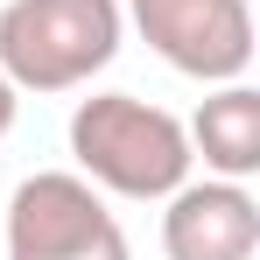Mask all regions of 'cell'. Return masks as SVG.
I'll use <instances>...</instances> for the list:
<instances>
[{"mask_svg": "<svg viewBox=\"0 0 260 260\" xmlns=\"http://www.w3.org/2000/svg\"><path fill=\"white\" fill-rule=\"evenodd\" d=\"M71 162L91 190H113L127 204H162L176 183H190V134L169 106L141 91H91L71 113Z\"/></svg>", "mask_w": 260, "mask_h": 260, "instance_id": "6da1fadb", "label": "cell"}, {"mask_svg": "<svg viewBox=\"0 0 260 260\" xmlns=\"http://www.w3.org/2000/svg\"><path fill=\"white\" fill-rule=\"evenodd\" d=\"M127 36L120 0H7L0 7V71L14 91L91 85Z\"/></svg>", "mask_w": 260, "mask_h": 260, "instance_id": "7a4b0ae2", "label": "cell"}, {"mask_svg": "<svg viewBox=\"0 0 260 260\" xmlns=\"http://www.w3.org/2000/svg\"><path fill=\"white\" fill-rule=\"evenodd\" d=\"M7 260H134L120 218L78 169H36L0 211Z\"/></svg>", "mask_w": 260, "mask_h": 260, "instance_id": "3957f363", "label": "cell"}, {"mask_svg": "<svg viewBox=\"0 0 260 260\" xmlns=\"http://www.w3.org/2000/svg\"><path fill=\"white\" fill-rule=\"evenodd\" d=\"M141 43L197 85H232L253 63V7L246 0H127Z\"/></svg>", "mask_w": 260, "mask_h": 260, "instance_id": "277c9868", "label": "cell"}, {"mask_svg": "<svg viewBox=\"0 0 260 260\" xmlns=\"http://www.w3.org/2000/svg\"><path fill=\"white\" fill-rule=\"evenodd\" d=\"M162 253L169 260H253L260 253V204L246 183H176L162 197Z\"/></svg>", "mask_w": 260, "mask_h": 260, "instance_id": "5b68a950", "label": "cell"}, {"mask_svg": "<svg viewBox=\"0 0 260 260\" xmlns=\"http://www.w3.org/2000/svg\"><path fill=\"white\" fill-rule=\"evenodd\" d=\"M190 155H204V169L225 176V183H246L260 169V91L253 85H218L204 106H197V120H190Z\"/></svg>", "mask_w": 260, "mask_h": 260, "instance_id": "8992f818", "label": "cell"}, {"mask_svg": "<svg viewBox=\"0 0 260 260\" xmlns=\"http://www.w3.org/2000/svg\"><path fill=\"white\" fill-rule=\"evenodd\" d=\"M14 113H21V91L7 85V71H0V141L14 134Z\"/></svg>", "mask_w": 260, "mask_h": 260, "instance_id": "52a82bcc", "label": "cell"}]
</instances>
